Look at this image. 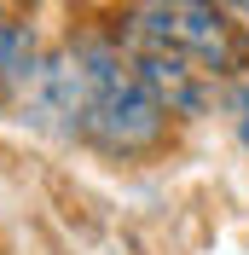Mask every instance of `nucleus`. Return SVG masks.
Returning <instances> with one entry per match:
<instances>
[{
    "label": "nucleus",
    "instance_id": "1",
    "mask_svg": "<svg viewBox=\"0 0 249 255\" xmlns=\"http://www.w3.org/2000/svg\"><path fill=\"white\" fill-rule=\"evenodd\" d=\"M87 64V116H81V139L105 151V157H151L168 139V105L145 87L139 64L127 58L122 41H76Z\"/></svg>",
    "mask_w": 249,
    "mask_h": 255
},
{
    "label": "nucleus",
    "instance_id": "2",
    "mask_svg": "<svg viewBox=\"0 0 249 255\" xmlns=\"http://www.w3.org/2000/svg\"><path fill=\"white\" fill-rule=\"evenodd\" d=\"M127 52H168L186 58L191 70H203L209 81H232L249 64V47L238 23L220 12L215 0H127V12L116 17Z\"/></svg>",
    "mask_w": 249,
    "mask_h": 255
},
{
    "label": "nucleus",
    "instance_id": "3",
    "mask_svg": "<svg viewBox=\"0 0 249 255\" xmlns=\"http://www.w3.org/2000/svg\"><path fill=\"white\" fill-rule=\"evenodd\" d=\"M17 116L52 139H81V116H87V64L81 47H58L35 64L29 87L17 99Z\"/></svg>",
    "mask_w": 249,
    "mask_h": 255
},
{
    "label": "nucleus",
    "instance_id": "4",
    "mask_svg": "<svg viewBox=\"0 0 249 255\" xmlns=\"http://www.w3.org/2000/svg\"><path fill=\"white\" fill-rule=\"evenodd\" d=\"M35 64H41L35 29L0 6V105L17 111V99H23V87H29V76H35Z\"/></svg>",
    "mask_w": 249,
    "mask_h": 255
},
{
    "label": "nucleus",
    "instance_id": "5",
    "mask_svg": "<svg viewBox=\"0 0 249 255\" xmlns=\"http://www.w3.org/2000/svg\"><path fill=\"white\" fill-rule=\"evenodd\" d=\"M226 116H232V133H238V145L249 151V81H238L232 93H226Z\"/></svg>",
    "mask_w": 249,
    "mask_h": 255
},
{
    "label": "nucleus",
    "instance_id": "6",
    "mask_svg": "<svg viewBox=\"0 0 249 255\" xmlns=\"http://www.w3.org/2000/svg\"><path fill=\"white\" fill-rule=\"evenodd\" d=\"M226 6H232V12H238V17L249 23V0H226Z\"/></svg>",
    "mask_w": 249,
    "mask_h": 255
}]
</instances>
